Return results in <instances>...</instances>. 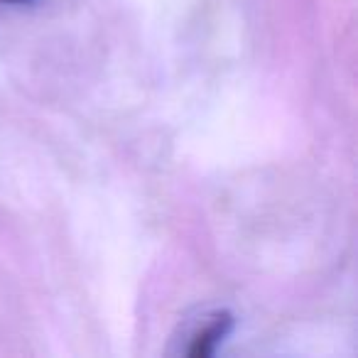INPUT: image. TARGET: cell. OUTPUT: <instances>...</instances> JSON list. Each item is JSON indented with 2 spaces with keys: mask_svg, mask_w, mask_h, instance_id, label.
Returning a JSON list of instances; mask_svg holds the SVG:
<instances>
[{
  "mask_svg": "<svg viewBox=\"0 0 358 358\" xmlns=\"http://www.w3.org/2000/svg\"><path fill=\"white\" fill-rule=\"evenodd\" d=\"M229 331H231V317H226V314L214 317L199 334H196L194 343H192V348H189V356H196V358L211 356Z\"/></svg>",
  "mask_w": 358,
  "mask_h": 358,
  "instance_id": "1",
  "label": "cell"
},
{
  "mask_svg": "<svg viewBox=\"0 0 358 358\" xmlns=\"http://www.w3.org/2000/svg\"><path fill=\"white\" fill-rule=\"evenodd\" d=\"M3 3H27V0H3Z\"/></svg>",
  "mask_w": 358,
  "mask_h": 358,
  "instance_id": "2",
  "label": "cell"
}]
</instances>
